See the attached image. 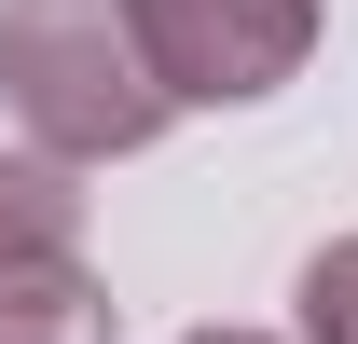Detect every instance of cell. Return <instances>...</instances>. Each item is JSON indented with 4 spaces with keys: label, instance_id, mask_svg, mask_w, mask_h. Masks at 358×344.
<instances>
[{
    "label": "cell",
    "instance_id": "277c9868",
    "mask_svg": "<svg viewBox=\"0 0 358 344\" xmlns=\"http://www.w3.org/2000/svg\"><path fill=\"white\" fill-rule=\"evenodd\" d=\"M55 248H83V193H69V166L0 152V261H55Z\"/></svg>",
    "mask_w": 358,
    "mask_h": 344
},
{
    "label": "cell",
    "instance_id": "3957f363",
    "mask_svg": "<svg viewBox=\"0 0 358 344\" xmlns=\"http://www.w3.org/2000/svg\"><path fill=\"white\" fill-rule=\"evenodd\" d=\"M0 344H110V289L83 275V248L0 261Z\"/></svg>",
    "mask_w": 358,
    "mask_h": 344
},
{
    "label": "cell",
    "instance_id": "6da1fadb",
    "mask_svg": "<svg viewBox=\"0 0 358 344\" xmlns=\"http://www.w3.org/2000/svg\"><path fill=\"white\" fill-rule=\"evenodd\" d=\"M0 110L42 166H110V152L166 138L124 0H0Z\"/></svg>",
    "mask_w": 358,
    "mask_h": 344
},
{
    "label": "cell",
    "instance_id": "5b68a950",
    "mask_svg": "<svg viewBox=\"0 0 358 344\" xmlns=\"http://www.w3.org/2000/svg\"><path fill=\"white\" fill-rule=\"evenodd\" d=\"M303 344H358V234H331L303 261Z\"/></svg>",
    "mask_w": 358,
    "mask_h": 344
},
{
    "label": "cell",
    "instance_id": "7a4b0ae2",
    "mask_svg": "<svg viewBox=\"0 0 358 344\" xmlns=\"http://www.w3.org/2000/svg\"><path fill=\"white\" fill-rule=\"evenodd\" d=\"M166 110H248L317 55V0H124Z\"/></svg>",
    "mask_w": 358,
    "mask_h": 344
},
{
    "label": "cell",
    "instance_id": "8992f818",
    "mask_svg": "<svg viewBox=\"0 0 358 344\" xmlns=\"http://www.w3.org/2000/svg\"><path fill=\"white\" fill-rule=\"evenodd\" d=\"M193 344H262V331H193Z\"/></svg>",
    "mask_w": 358,
    "mask_h": 344
}]
</instances>
